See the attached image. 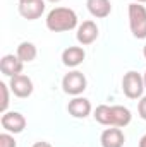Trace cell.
<instances>
[{"instance_id": "obj_9", "label": "cell", "mask_w": 146, "mask_h": 147, "mask_svg": "<svg viewBox=\"0 0 146 147\" xmlns=\"http://www.w3.org/2000/svg\"><path fill=\"white\" fill-rule=\"evenodd\" d=\"M67 111H69V115L74 116V118H86V116L91 115L93 106H91L89 99L81 98V96H76L74 99L69 101V105H67Z\"/></svg>"}, {"instance_id": "obj_18", "label": "cell", "mask_w": 146, "mask_h": 147, "mask_svg": "<svg viewBox=\"0 0 146 147\" xmlns=\"http://www.w3.org/2000/svg\"><path fill=\"white\" fill-rule=\"evenodd\" d=\"M138 113H139V116L143 120H146V96H143L139 99V103H138Z\"/></svg>"}, {"instance_id": "obj_5", "label": "cell", "mask_w": 146, "mask_h": 147, "mask_svg": "<svg viewBox=\"0 0 146 147\" xmlns=\"http://www.w3.org/2000/svg\"><path fill=\"white\" fill-rule=\"evenodd\" d=\"M2 128L9 134H21L26 128V118L19 111H5L0 118Z\"/></svg>"}, {"instance_id": "obj_23", "label": "cell", "mask_w": 146, "mask_h": 147, "mask_svg": "<svg viewBox=\"0 0 146 147\" xmlns=\"http://www.w3.org/2000/svg\"><path fill=\"white\" fill-rule=\"evenodd\" d=\"M48 2H52V3H59L60 0H48Z\"/></svg>"}, {"instance_id": "obj_4", "label": "cell", "mask_w": 146, "mask_h": 147, "mask_svg": "<svg viewBox=\"0 0 146 147\" xmlns=\"http://www.w3.org/2000/svg\"><path fill=\"white\" fill-rule=\"evenodd\" d=\"M86 86H88V80H86L84 74L79 72V70H72V72L65 74L64 79H62V89H64V92L69 94V96H74V98L79 96V94H83L84 89H86Z\"/></svg>"}, {"instance_id": "obj_12", "label": "cell", "mask_w": 146, "mask_h": 147, "mask_svg": "<svg viewBox=\"0 0 146 147\" xmlns=\"http://www.w3.org/2000/svg\"><path fill=\"white\" fill-rule=\"evenodd\" d=\"M43 12H45V0H35V2H28V3H19V14L24 19H28V21L40 19Z\"/></svg>"}, {"instance_id": "obj_6", "label": "cell", "mask_w": 146, "mask_h": 147, "mask_svg": "<svg viewBox=\"0 0 146 147\" xmlns=\"http://www.w3.org/2000/svg\"><path fill=\"white\" fill-rule=\"evenodd\" d=\"M9 87H10L12 94H14L16 98H21V99L29 98V96L33 94V89H35V87H33V80H31L28 75H24V74H19V75H16V77H10Z\"/></svg>"}, {"instance_id": "obj_22", "label": "cell", "mask_w": 146, "mask_h": 147, "mask_svg": "<svg viewBox=\"0 0 146 147\" xmlns=\"http://www.w3.org/2000/svg\"><path fill=\"white\" fill-rule=\"evenodd\" d=\"M134 2H136V3H145L146 0H134Z\"/></svg>"}, {"instance_id": "obj_8", "label": "cell", "mask_w": 146, "mask_h": 147, "mask_svg": "<svg viewBox=\"0 0 146 147\" xmlns=\"http://www.w3.org/2000/svg\"><path fill=\"white\" fill-rule=\"evenodd\" d=\"M76 38H77V41H79L83 46L95 43L96 38H98V26H96L93 21H83V22L77 26Z\"/></svg>"}, {"instance_id": "obj_11", "label": "cell", "mask_w": 146, "mask_h": 147, "mask_svg": "<svg viewBox=\"0 0 146 147\" xmlns=\"http://www.w3.org/2000/svg\"><path fill=\"white\" fill-rule=\"evenodd\" d=\"M131 118H132V115L126 106H120V105L110 106V127L124 128L131 123Z\"/></svg>"}, {"instance_id": "obj_17", "label": "cell", "mask_w": 146, "mask_h": 147, "mask_svg": "<svg viewBox=\"0 0 146 147\" xmlns=\"http://www.w3.org/2000/svg\"><path fill=\"white\" fill-rule=\"evenodd\" d=\"M0 147H17V142L9 132H3L0 134Z\"/></svg>"}, {"instance_id": "obj_2", "label": "cell", "mask_w": 146, "mask_h": 147, "mask_svg": "<svg viewBox=\"0 0 146 147\" xmlns=\"http://www.w3.org/2000/svg\"><path fill=\"white\" fill-rule=\"evenodd\" d=\"M127 14H129V28L132 36L138 39H145L146 38V7L141 3H129L127 7Z\"/></svg>"}, {"instance_id": "obj_16", "label": "cell", "mask_w": 146, "mask_h": 147, "mask_svg": "<svg viewBox=\"0 0 146 147\" xmlns=\"http://www.w3.org/2000/svg\"><path fill=\"white\" fill-rule=\"evenodd\" d=\"M9 91L10 87L5 84V82H0V94H2V101H0V113H5L9 108Z\"/></svg>"}, {"instance_id": "obj_19", "label": "cell", "mask_w": 146, "mask_h": 147, "mask_svg": "<svg viewBox=\"0 0 146 147\" xmlns=\"http://www.w3.org/2000/svg\"><path fill=\"white\" fill-rule=\"evenodd\" d=\"M33 147H52V144H50V142H45V140H40V142H36Z\"/></svg>"}, {"instance_id": "obj_20", "label": "cell", "mask_w": 146, "mask_h": 147, "mask_svg": "<svg viewBox=\"0 0 146 147\" xmlns=\"http://www.w3.org/2000/svg\"><path fill=\"white\" fill-rule=\"evenodd\" d=\"M139 147H146V134L139 139Z\"/></svg>"}, {"instance_id": "obj_10", "label": "cell", "mask_w": 146, "mask_h": 147, "mask_svg": "<svg viewBox=\"0 0 146 147\" xmlns=\"http://www.w3.org/2000/svg\"><path fill=\"white\" fill-rule=\"evenodd\" d=\"M23 65L24 62L17 57V55H3L0 60V70L7 77H16L23 72Z\"/></svg>"}, {"instance_id": "obj_1", "label": "cell", "mask_w": 146, "mask_h": 147, "mask_svg": "<svg viewBox=\"0 0 146 147\" xmlns=\"http://www.w3.org/2000/svg\"><path fill=\"white\" fill-rule=\"evenodd\" d=\"M46 28L52 33H65L77 28V16L69 7H55L46 14Z\"/></svg>"}, {"instance_id": "obj_21", "label": "cell", "mask_w": 146, "mask_h": 147, "mask_svg": "<svg viewBox=\"0 0 146 147\" xmlns=\"http://www.w3.org/2000/svg\"><path fill=\"white\" fill-rule=\"evenodd\" d=\"M28 2H35V0H19V3H28Z\"/></svg>"}, {"instance_id": "obj_24", "label": "cell", "mask_w": 146, "mask_h": 147, "mask_svg": "<svg viewBox=\"0 0 146 147\" xmlns=\"http://www.w3.org/2000/svg\"><path fill=\"white\" fill-rule=\"evenodd\" d=\"M143 55H145V58H146V45H145V48H143Z\"/></svg>"}, {"instance_id": "obj_25", "label": "cell", "mask_w": 146, "mask_h": 147, "mask_svg": "<svg viewBox=\"0 0 146 147\" xmlns=\"http://www.w3.org/2000/svg\"><path fill=\"white\" fill-rule=\"evenodd\" d=\"M143 80H145V87H146V72H145V75H143Z\"/></svg>"}, {"instance_id": "obj_13", "label": "cell", "mask_w": 146, "mask_h": 147, "mask_svg": "<svg viewBox=\"0 0 146 147\" xmlns=\"http://www.w3.org/2000/svg\"><path fill=\"white\" fill-rule=\"evenodd\" d=\"M86 58V53L81 46H69L62 51V63L65 67H77L84 62Z\"/></svg>"}, {"instance_id": "obj_7", "label": "cell", "mask_w": 146, "mask_h": 147, "mask_svg": "<svg viewBox=\"0 0 146 147\" xmlns=\"http://www.w3.org/2000/svg\"><path fill=\"white\" fill-rule=\"evenodd\" d=\"M124 142H126V135L119 127H108L100 135L102 147H124Z\"/></svg>"}, {"instance_id": "obj_15", "label": "cell", "mask_w": 146, "mask_h": 147, "mask_svg": "<svg viewBox=\"0 0 146 147\" xmlns=\"http://www.w3.org/2000/svg\"><path fill=\"white\" fill-rule=\"evenodd\" d=\"M16 55H17L24 63H29V62H33V60L36 58L38 50H36V46H35L31 41H23V43L17 46Z\"/></svg>"}, {"instance_id": "obj_3", "label": "cell", "mask_w": 146, "mask_h": 147, "mask_svg": "<svg viewBox=\"0 0 146 147\" xmlns=\"http://www.w3.org/2000/svg\"><path fill=\"white\" fill-rule=\"evenodd\" d=\"M145 80L143 75L134 70H129L124 74L122 77V91L129 99H141L143 98V91H145Z\"/></svg>"}, {"instance_id": "obj_14", "label": "cell", "mask_w": 146, "mask_h": 147, "mask_svg": "<svg viewBox=\"0 0 146 147\" xmlns=\"http://www.w3.org/2000/svg\"><path fill=\"white\" fill-rule=\"evenodd\" d=\"M86 7H88L89 14L96 19H105L112 12L110 0H86Z\"/></svg>"}]
</instances>
